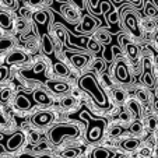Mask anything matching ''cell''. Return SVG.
Masks as SVG:
<instances>
[{
  "mask_svg": "<svg viewBox=\"0 0 158 158\" xmlns=\"http://www.w3.org/2000/svg\"><path fill=\"white\" fill-rule=\"evenodd\" d=\"M2 4L6 6L7 9H15V6H17V0H2Z\"/></svg>",
  "mask_w": 158,
  "mask_h": 158,
  "instance_id": "obj_44",
  "label": "cell"
},
{
  "mask_svg": "<svg viewBox=\"0 0 158 158\" xmlns=\"http://www.w3.org/2000/svg\"><path fill=\"white\" fill-rule=\"evenodd\" d=\"M53 73L56 76H59V77H67V76L70 74V70H69V67H67L64 63L56 62L53 64Z\"/></svg>",
  "mask_w": 158,
  "mask_h": 158,
  "instance_id": "obj_22",
  "label": "cell"
},
{
  "mask_svg": "<svg viewBox=\"0 0 158 158\" xmlns=\"http://www.w3.org/2000/svg\"><path fill=\"white\" fill-rule=\"evenodd\" d=\"M114 98L116 102H119V104H125L126 99H127V95H126V91L122 88H116L114 91Z\"/></svg>",
  "mask_w": 158,
  "mask_h": 158,
  "instance_id": "obj_29",
  "label": "cell"
},
{
  "mask_svg": "<svg viewBox=\"0 0 158 158\" xmlns=\"http://www.w3.org/2000/svg\"><path fill=\"white\" fill-rule=\"evenodd\" d=\"M45 70H46V64H45L44 62L35 63V64H34V67H32V72L35 73V74H39V73L45 72Z\"/></svg>",
  "mask_w": 158,
  "mask_h": 158,
  "instance_id": "obj_39",
  "label": "cell"
},
{
  "mask_svg": "<svg viewBox=\"0 0 158 158\" xmlns=\"http://www.w3.org/2000/svg\"><path fill=\"white\" fill-rule=\"evenodd\" d=\"M14 105L18 108L20 110H30L31 109V101L27 98L25 95L20 94V95L15 97L14 99Z\"/></svg>",
  "mask_w": 158,
  "mask_h": 158,
  "instance_id": "obj_21",
  "label": "cell"
},
{
  "mask_svg": "<svg viewBox=\"0 0 158 158\" xmlns=\"http://www.w3.org/2000/svg\"><path fill=\"white\" fill-rule=\"evenodd\" d=\"M130 2H133V3H134V4H137V6L140 4V0H130Z\"/></svg>",
  "mask_w": 158,
  "mask_h": 158,
  "instance_id": "obj_54",
  "label": "cell"
},
{
  "mask_svg": "<svg viewBox=\"0 0 158 158\" xmlns=\"http://www.w3.org/2000/svg\"><path fill=\"white\" fill-rule=\"evenodd\" d=\"M34 99H35V102L39 105H51L52 104V97L49 95L46 91H44V89H36L35 93H34Z\"/></svg>",
  "mask_w": 158,
  "mask_h": 158,
  "instance_id": "obj_17",
  "label": "cell"
},
{
  "mask_svg": "<svg viewBox=\"0 0 158 158\" xmlns=\"http://www.w3.org/2000/svg\"><path fill=\"white\" fill-rule=\"evenodd\" d=\"M143 130H144V126L139 119H134L133 122L130 123V126H129V133L133 134V136H139V134H141Z\"/></svg>",
  "mask_w": 158,
  "mask_h": 158,
  "instance_id": "obj_24",
  "label": "cell"
},
{
  "mask_svg": "<svg viewBox=\"0 0 158 158\" xmlns=\"http://www.w3.org/2000/svg\"><path fill=\"white\" fill-rule=\"evenodd\" d=\"M105 130V120L101 119H88V127H87V140L89 143H97L102 139Z\"/></svg>",
  "mask_w": 158,
  "mask_h": 158,
  "instance_id": "obj_3",
  "label": "cell"
},
{
  "mask_svg": "<svg viewBox=\"0 0 158 158\" xmlns=\"http://www.w3.org/2000/svg\"><path fill=\"white\" fill-rule=\"evenodd\" d=\"M155 155H157V158H158V148L155 150Z\"/></svg>",
  "mask_w": 158,
  "mask_h": 158,
  "instance_id": "obj_58",
  "label": "cell"
},
{
  "mask_svg": "<svg viewBox=\"0 0 158 158\" xmlns=\"http://www.w3.org/2000/svg\"><path fill=\"white\" fill-rule=\"evenodd\" d=\"M151 154H152V150L148 146L143 147V148L140 150V155H141L143 158H148V157H151Z\"/></svg>",
  "mask_w": 158,
  "mask_h": 158,
  "instance_id": "obj_41",
  "label": "cell"
},
{
  "mask_svg": "<svg viewBox=\"0 0 158 158\" xmlns=\"http://www.w3.org/2000/svg\"><path fill=\"white\" fill-rule=\"evenodd\" d=\"M112 52L115 53V56H116V57H120V56H122V53H120V51H119L118 48H112Z\"/></svg>",
  "mask_w": 158,
  "mask_h": 158,
  "instance_id": "obj_51",
  "label": "cell"
},
{
  "mask_svg": "<svg viewBox=\"0 0 158 158\" xmlns=\"http://www.w3.org/2000/svg\"><path fill=\"white\" fill-rule=\"evenodd\" d=\"M157 134H158V133H157Z\"/></svg>",
  "mask_w": 158,
  "mask_h": 158,
  "instance_id": "obj_59",
  "label": "cell"
},
{
  "mask_svg": "<svg viewBox=\"0 0 158 158\" xmlns=\"http://www.w3.org/2000/svg\"><path fill=\"white\" fill-rule=\"evenodd\" d=\"M62 14L66 20L73 23V24L78 23V20H80V10L77 7H74L73 4H64L62 7Z\"/></svg>",
  "mask_w": 158,
  "mask_h": 158,
  "instance_id": "obj_10",
  "label": "cell"
},
{
  "mask_svg": "<svg viewBox=\"0 0 158 158\" xmlns=\"http://www.w3.org/2000/svg\"><path fill=\"white\" fill-rule=\"evenodd\" d=\"M28 27V23L25 18H20V20L17 21V28L18 31H25V28Z\"/></svg>",
  "mask_w": 158,
  "mask_h": 158,
  "instance_id": "obj_43",
  "label": "cell"
},
{
  "mask_svg": "<svg viewBox=\"0 0 158 158\" xmlns=\"http://www.w3.org/2000/svg\"><path fill=\"white\" fill-rule=\"evenodd\" d=\"M140 144H141V141L139 140V139L131 137V139H126L125 141H122L120 146H122V148L126 150V151H136V150L140 148Z\"/></svg>",
  "mask_w": 158,
  "mask_h": 158,
  "instance_id": "obj_20",
  "label": "cell"
},
{
  "mask_svg": "<svg viewBox=\"0 0 158 158\" xmlns=\"http://www.w3.org/2000/svg\"><path fill=\"white\" fill-rule=\"evenodd\" d=\"M0 27L6 31L13 30V27H14L13 17L7 11H0Z\"/></svg>",
  "mask_w": 158,
  "mask_h": 158,
  "instance_id": "obj_18",
  "label": "cell"
},
{
  "mask_svg": "<svg viewBox=\"0 0 158 158\" xmlns=\"http://www.w3.org/2000/svg\"><path fill=\"white\" fill-rule=\"evenodd\" d=\"M119 158H129L127 155H125V154H122V155H119Z\"/></svg>",
  "mask_w": 158,
  "mask_h": 158,
  "instance_id": "obj_57",
  "label": "cell"
},
{
  "mask_svg": "<svg viewBox=\"0 0 158 158\" xmlns=\"http://www.w3.org/2000/svg\"><path fill=\"white\" fill-rule=\"evenodd\" d=\"M126 106H127V110L131 114V116H133L134 119H139V118L141 116V106L137 99H134V98L129 99V101L126 102Z\"/></svg>",
  "mask_w": 158,
  "mask_h": 158,
  "instance_id": "obj_16",
  "label": "cell"
},
{
  "mask_svg": "<svg viewBox=\"0 0 158 158\" xmlns=\"http://www.w3.org/2000/svg\"><path fill=\"white\" fill-rule=\"evenodd\" d=\"M53 120H55V114H52L51 110H41V112L34 115L32 118V123L35 126H39V127L49 126Z\"/></svg>",
  "mask_w": 158,
  "mask_h": 158,
  "instance_id": "obj_8",
  "label": "cell"
},
{
  "mask_svg": "<svg viewBox=\"0 0 158 158\" xmlns=\"http://www.w3.org/2000/svg\"><path fill=\"white\" fill-rule=\"evenodd\" d=\"M55 34H56V38L60 41L62 45H67V32L63 27H55Z\"/></svg>",
  "mask_w": 158,
  "mask_h": 158,
  "instance_id": "obj_27",
  "label": "cell"
},
{
  "mask_svg": "<svg viewBox=\"0 0 158 158\" xmlns=\"http://www.w3.org/2000/svg\"><path fill=\"white\" fill-rule=\"evenodd\" d=\"M108 20H109V23H110V24H115V23H118V13L112 10V13H110V14H109V17H108Z\"/></svg>",
  "mask_w": 158,
  "mask_h": 158,
  "instance_id": "obj_46",
  "label": "cell"
},
{
  "mask_svg": "<svg viewBox=\"0 0 158 158\" xmlns=\"http://www.w3.org/2000/svg\"><path fill=\"white\" fill-rule=\"evenodd\" d=\"M91 158H110V151L108 148H104V147H98L93 151Z\"/></svg>",
  "mask_w": 158,
  "mask_h": 158,
  "instance_id": "obj_26",
  "label": "cell"
},
{
  "mask_svg": "<svg viewBox=\"0 0 158 158\" xmlns=\"http://www.w3.org/2000/svg\"><path fill=\"white\" fill-rule=\"evenodd\" d=\"M95 39L99 42L101 45H108L112 42V36L106 30H98L95 32Z\"/></svg>",
  "mask_w": 158,
  "mask_h": 158,
  "instance_id": "obj_23",
  "label": "cell"
},
{
  "mask_svg": "<svg viewBox=\"0 0 158 158\" xmlns=\"http://www.w3.org/2000/svg\"><path fill=\"white\" fill-rule=\"evenodd\" d=\"M7 77V67H0V81H3Z\"/></svg>",
  "mask_w": 158,
  "mask_h": 158,
  "instance_id": "obj_47",
  "label": "cell"
},
{
  "mask_svg": "<svg viewBox=\"0 0 158 158\" xmlns=\"http://www.w3.org/2000/svg\"><path fill=\"white\" fill-rule=\"evenodd\" d=\"M123 24H125L126 30L134 36H140V24H139L137 14L133 10H126L125 15H123Z\"/></svg>",
  "mask_w": 158,
  "mask_h": 158,
  "instance_id": "obj_4",
  "label": "cell"
},
{
  "mask_svg": "<svg viewBox=\"0 0 158 158\" xmlns=\"http://www.w3.org/2000/svg\"><path fill=\"white\" fill-rule=\"evenodd\" d=\"M14 46V39L11 36H3L0 38V52H6Z\"/></svg>",
  "mask_w": 158,
  "mask_h": 158,
  "instance_id": "obj_25",
  "label": "cell"
},
{
  "mask_svg": "<svg viewBox=\"0 0 158 158\" xmlns=\"http://www.w3.org/2000/svg\"><path fill=\"white\" fill-rule=\"evenodd\" d=\"M74 104H76V101L73 97H64V98L62 99V105H63V108H66V109L72 108Z\"/></svg>",
  "mask_w": 158,
  "mask_h": 158,
  "instance_id": "obj_38",
  "label": "cell"
},
{
  "mask_svg": "<svg viewBox=\"0 0 158 158\" xmlns=\"http://www.w3.org/2000/svg\"><path fill=\"white\" fill-rule=\"evenodd\" d=\"M155 27V21L154 18H148V20H144V28H147V30H152V28Z\"/></svg>",
  "mask_w": 158,
  "mask_h": 158,
  "instance_id": "obj_45",
  "label": "cell"
},
{
  "mask_svg": "<svg viewBox=\"0 0 158 158\" xmlns=\"http://www.w3.org/2000/svg\"><path fill=\"white\" fill-rule=\"evenodd\" d=\"M41 46H42V52H44L45 55H48V56H51V55H53L55 52V45H53V41L51 39V36L46 35V34H44L41 38Z\"/></svg>",
  "mask_w": 158,
  "mask_h": 158,
  "instance_id": "obj_15",
  "label": "cell"
},
{
  "mask_svg": "<svg viewBox=\"0 0 158 158\" xmlns=\"http://www.w3.org/2000/svg\"><path fill=\"white\" fill-rule=\"evenodd\" d=\"M32 18L35 20V23H38V24L41 25H45L48 24L49 20H51V14H49L48 10H38V11L32 13Z\"/></svg>",
  "mask_w": 158,
  "mask_h": 158,
  "instance_id": "obj_19",
  "label": "cell"
},
{
  "mask_svg": "<svg viewBox=\"0 0 158 158\" xmlns=\"http://www.w3.org/2000/svg\"><path fill=\"white\" fill-rule=\"evenodd\" d=\"M3 139H4V134H3V133H0V141L3 140Z\"/></svg>",
  "mask_w": 158,
  "mask_h": 158,
  "instance_id": "obj_56",
  "label": "cell"
},
{
  "mask_svg": "<svg viewBox=\"0 0 158 158\" xmlns=\"http://www.w3.org/2000/svg\"><path fill=\"white\" fill-rule=\"evenodd\" d=\"M78 155H80V150L77 148H67L63 151L62 157L63 158H77Z\"/></svg>",
  "mask_w": 158,
  "mask_h": 158,
  "instance_id": "obj_34",
  "label": "cell"
},
{
  "mask_svg": "<svg viewBox=\"0 0 158 158\" xmlns=\"http://www.w3.org/2000/svg\"><path fill=\"white\" fill-rule=\"evenodd\" d=\"M31 140H32L34 143H36V141L39 140V133H36V131H32V133H31Z\"/></svg>",
  "mask_w": 158,
  "mask_h": 158,
  "instance_id": "obj_49",
  "label": "cell"
},
{
  "mask_svg": "<svg viewBox=\"0 0 158 158\" xmlns=\"http://www.w3.org/2000/svg\"><path fill=\"white\" fill-rule=\"evenodd\" d=\"M80 87L93 97V99L98 105H101L102 108L108 106L109 102H108L106 94H105V91L99 87L98 81H97V78L94 77L93 74H84L83 77L80 78Z\"/></svg>",
  "mask_w": 158,
  "mask_h": 158,
  "instance_id": "obj_1",
  "label": "cell"
},
{
  "mask_svg": "<svg viewBox=\"0 0 158 158\" xmlns=\"http://www.w3.org/2000/svg\"><path fill=\"white\" fill-rule=\"evenodd\" d=\"M97 27V20L89 15H84L83 20H81V24H80V31L83 34H87V32H91L94 28Z\"/></svg>",
  "mask_w": 158,
  "mask_h": 158,
  "instance_id": "obj_14",
  "label": "cell"
},
{
  "mask_svg": "<svg viewBox=\"0 0 158 158\" xmlns=\"http://www.w3.org/2000/svg\"><path fill=\"white\" fill-rule=\"evenodd\" d=\"M46 88L51 89L53 94H64L70 91V85L67 83H63V81L59 80H49L46 81Z\"/></svg>",
  "mask_w": 158,
  "mask_h": 158,
  "instance_id": "obj_11",
  "label": "cell"
},
{
  "mask_svg": "<svg viewBox=\"0 0 158 158\" xmlns=\"http://www.w3.org/2000/svg\"><path fill=\"white\" fill-rule=\"evenodd\" d=\"M10 98H11V88L6 87V88H3L0 91V101L2 102H7Z\"/></svg>",
  "mask_w": 158,
  "mask_h": 158,
  "instance_id": "obj_36",
  "label": "cell"
},
{
  "mask_svg": "<svg viewBox=\"0 0 158 158\" xmlns=\"http://www.w3.org/2000/svg\"><path fill=\"white\" fill-rule=\"evenodd\" d=\"M27 55L24 53L23 51H13L7 55L6 57V62L7 64H17V63H23L27 60Z\"/></svg>",
  "mask_w": 158,
  "mask_h": 158,
  "instance_id": "obj_13",
  "label": "cell"
},
{
  "mask_svg": "<svg viewBox=\"0 0 158 158\" xmlns=\"http://www.w3.org/2000/svg\"><path fill=\"white\" fill-rule=\"evenodd\" d=\"M141 81L146 85V88H154L155 81L154 74H152V66L148 57H144L143 60V74H141Z\"/></svg>",
  "mask_w": 158,
  "mask_h": 158,
  "instance_id": "obj_6",
  "label": "cell"
},
{
  "mask_svg": "<svg viewBox=\"0 0 158 158\" xmlns=\"http://www.w3.org/2000/svg\"><path fill=\"white\" fill-rule=\"evenodd\" d=\"M49 0H28V3H30V6L32 7H41L44 6V4H46Z\"/></svg>",
  "mask_w": 158,
  "mask_h": 158,
  "instance_id": "obj_42",
  "label": "cell"
},
{
  "mask_svg": "<svg viewBox=\"0 0 158 158\" xmlns=\"http://www.w3.org/2000/svg\"><path fill=\"white\" fill-rule=\"evenodd\" d=\"M20 14H21V17H23V18L28 17V15L31 14V13H30V9H27V7H23V9L20 10Z\"/></svg>",
  "mask_w": 158,
  "mask_h": 158,
  "instance_id": "obj_48",
  "label": "cell"
},
{
  "mask_svg": "<svg viewBox=\"0 0 158 158\" xmlns=\"http://www.w3.org/2000/svg\"><path fill=\"white\" fill-rule=\"evenodd\" d=\"M108 133H109L110 137L116 139V137H120V136L125 133V129H123L120 125H114L112 127L109 129V131H108Z\"/></svg>",
  "mask_w": 158,
  "mask_h": 158,
  "instance_id": "obj_30",
  "label": "cell"
},
{
  "mask_svg": "<svg viewBox=\"0 0 158 158\" xmlns=\"http://www.w3.org/2000/svg\"><path fill=\"white\" fill-rule=\"evenodd\" d=\"M87 48H88L91 52H94V53H98V52L102 49V45L99 44V42L97 41L95 38H93V39H89V41H88V44H87Z\"/></svg>",
  "mask_w": 158,
  "mask_h": 158,
  "instance_id": "obj_31",
  "label": "cell"
},
{
  "mask_svg": "<svg viewBox=\"0 0 158 158\" xmlns=\"http://www.w3.org/2000/svg\"><path fill=\"white\" fill-rule=\"evenodd\" d=\"M155 67H157V70H158V53L155 55Z\"/></svg>",
  "mask_w": 158,
  "mask_h": 158,
  "instance_id": "obj_53",
  "label": "cell"
},
{
  "mask_svg": "<svg viewBox=\"0 0 158 158\" xmlns=\"http://www.w3.org/2000/svg\"><path fill=\"white\" fill-rule=\"evenodd\" d=\"M46 147H48V144H46V143H41V144H38L36 150H44V148H46Z\"/></svg>",
  "mask_w": 158,
  "mask_h": 158,
  "instance_id": "obj_52",
  "label": "cell"
},
{
  "mask_svg": "<svg viewBox=\"0 0 158 158\" xmlns=\"http://www.w3.org/2000/svg\"><path fill=\"white\" fill-rule=\"evenodd\" d=\"M146 14L148 15L150 18H155V17H158V9L154 6V4H151V3H147L146 4Z\"/></svg>",
  "mask_w": 158,
  "mask_h": 158,
  "instance_id": "obj_32",
  "label": "cell"
},
{
  "mask_svg": "<svg viewBox=\"0 0 158 158\" xmlns=\"http://www.w3.org/2000/svg\"><path fill=\"white\" fill-rule=\"evenodd\" d=\"M24 143H25V133L24 131H15L14 134H11L9 137V140L6 141V150L11 152L17 151Z\"/></svg>",
  "mask_w": 158,
  "mask_h": 158,
  "instance_id": "obj_7",
  "label": "cell"
},
{
  "mask_svg": "<svg viewBox=\"0 0 158 158\" xmlns=\"http://www.w3.org/2000/svg\"><path fill=\"white\" fill-rule=\"evenodd\" d=\"M152 108H154V112L158 114V98H155L154 101H152Z\"/></svg>",
  "mask_w": 158,
  "mask_h": 158,
  "instance_id": "obj_50",
  "label": "cell"
},
{
  "mask_svg": "<svg viewBox=\"0 0 158 158\" xmlns=\"http://www.w3.org/2000/svg\"><path fill=\"white\" fill-rule=\"evenodd\" d=\"M137 99L139 102H141V104H148L150 102V93L147 88H140L137 91Z\"/></svg>",
  "mask_w": 158,
  "mask_h": 158,
  "instance_id": "obj_28",
  "label": "cell"
},
{
  "mask_svg": "<svg viewBox=\"0 0 158 158\" xmlns=\"http://www.w3.org/2000/svg\"><path fill=\"white\" fill-rule=\"evenodd\" d=\"M131 114L130 112H129L127 109H125V110H122V112H120V115H119V119L122 120L123 123H131L133 122V120H131Z\"/></svg>",
  "mask_w": 158,
  "mask_h": 158,
  "instance_id": "obj_37",
  "label": "cell"
},
{
  "mask_svg": "<svg viewBox=\"0 0 158 158\" xmlns=\"http://www.w3.org/2000/svg\"><path fill=\"white\" fill-rule=\"evenodd\" d=\"M69 59H70V63L74 66L76 69H83V67H85L88 64L91 56L88 53H72L69 56Z\"/></svg>",
  "mask_w": 158,
  "mask_h": 158,
  "instance_id": "obj_12",
  "label": "cell"
},
{
  "mask_svg": "<svg viewBox=\"0 0 158 158\" xmlns=\"http://www.w3.org/2000/svg\"><path fill=\"white\" fill-rule=\"evenodd\" d=\"M115 78L120 84H129L131 81L130 72H129L126 62H123V60H118L116 62V64H115Z\"/></svg>",
  "mask_w": 158,
  "mask_h": 158,
  "instance_id": "obj_5",
  "label": "cell"
},
{
  "mask_svg": "<svg viewBox=\"0 0 158 158\" xmlns=\"http://www.w3.org/2000/svg\"><path fill=\"white\" fill-rule=\"evenodd\" d=\"M155 44L158 45V32H155Z\"/></svg>",
  "mask_w": 158,
  "mask_h": 158,
  "instance_id": "obj_55",
  "label": "cell"
},
{
  "mask_svg": "<svg viewBox=\"0 0 158 158\" xmlns=\"http://www.w3.org/2000/svg\"><path fill=\"white\" fill-rule=\"evenodd\" d=\"M93 70H94L95 73H99V74H101V73L105 70V62H104L102 59L94 60V63H93Z\"/></svg>",
  "mask_w": 158,
  "mask_h": 158,
  "instance_id": "obj_33",
  "label": "cell"
},
{
  "mask_svg": "<svg viewBox=\"0 0 158 158\" xmlns=\"http://www.w3.org/2000/svg\"><path fill=\"white\" fill-rule=\"evenodd\" d=\"M146 126L148 130H157L158 127V119L154 116H148L146 119Z\"/></svg>",
  "mask_w": 158,
  "mask_h": 158,
  "instance_id": "obj_35",
  "label": "cell"
},
{
  "mask_svg": "<svg viewBox=\"0 0 158 158\" xmlns=\"http://www.w3.org/2000/svg\"><path fill=\"white\" fill-rule=\"evenodd\" d=\"M119 42L123 45V48H125L126 53H127V56L130 57L131 60H137L139 59V56H140V51H139V46L134 44L133 41L127 39L126 36H120Z\"/></svg>",
  "mask_w": 158,
  "mask_h": 158,
  "instance_id": "obj_9",
  "label": "cell"
},
{
  "mask_svg": "<svg viewBox=\"0 0 158 158\" xmlns=\"http://www.w3.org/2000/svg\"><path fill=\"white\" fill-rule=\"evenodd\" d=\"M70 4H73L74 7H77L78 10H83L85 6V0H69Z\"/></svg>",
  "mask_w": 158,
  "mask_h": 158,
  "instance_id": "obj_40",
  "label": "cell"
},
{
  "mask_svg": "<svg viewBox=\"0 0 158 158\" xmlns=\"http://www.w3.org/2000/svg\"><path fill=\"white\" fill-rule=\"evenodd\" d=\"M80 134V129L73 123H60L51 129L49 139L53 144H60L64 139H74Z\"/></svg>",
  "mask_w": 158,
  "mask_h": 158,
  "instance_id": "obj_2",
  "label": "cell"
}]
</instances>
